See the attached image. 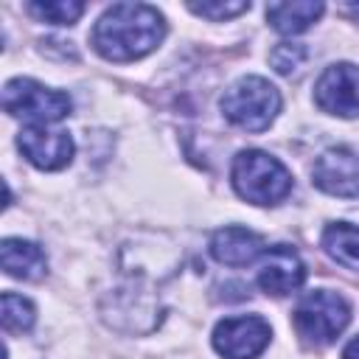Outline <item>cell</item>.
Wrapping results in <instances>:
<instances>
[{
  "label": "cell",
  "mask_w": 359,
  "mask_h": 359,
  "mask_svg": "<svg viewBox=\"0 0 359 359\" xmlns=\"http://www.w3.org/2000/svg\"><path fill=\"white\" fill-rule=\"evenodd\" d=\"M323 3H306V0H294V3H269L266 6V20L272 22L275 31L280 34H300L306 31L314 20H320L323 14Z\"/></svg>",
  "instance_id": "cell-13"
},
{
  "label": "cell",
  "mask_w": 359,
  "mask_h": 359,
  "mask_svg": "<svg viewBox=\"0 0 359 359\" xmlns=\"http://www.w3.org/2000/svg\"><path fill=\"white\" fill-rule=\"evenodd\" d=\"M0 264L6 275L20 278V280H36L48 269V258L42 247L25 238H6L0 244Z\"/></svg>",
  "instance_id": "cell-12"
},
{
  "label": "cell",
  "mask_w": 359,
  "mask_h": 359,
  "mask_svg": "<svg viewBox=\"0 0 359 359\" xmlns=\"http://www.w3.org/2000/svg\"><path fill=\"white\" fill-rule=\"evenodd\" d=\"M188 8L199 17H208V20H230L241 11L250 8V3H188Z\"/></svg>",
  "instance_id": "cell-18"
},
{
  "label": "cell",
  "mask_w": 359,
  "mask_h": 359,
  "mask_svg": "<svg viewBox=\"0 0 359 359\" xmlns=\"http://www.w3.org/2000/svg\"><path fill=\"white\" fill-rule=\"evenodd\" d=\"M264 252V238L247 227H222L210 238V255L224 266H247Z\"/></svg>",
  "instance_id": "cell-11"
},
{
  "label": "cell",
  "mask_w": 359,
  "mask_h": 359,
  "mask_svg": "<svg viewBox=\"0 0 359 359\" xmlns=\"http://www.w3.org/2000/svg\"><path fill=\"white\" fill-rule=\"evenodd\" d=\"M303 280H306V266L289 244H275L264 252V261L258 269V286L266 294H275V297L292 294L294 289L303 286Z\"/></svg>",
  "instance_id": "cell-10"
},
{
  "label": "cell",
  "mask_w": 359,
  "mask_h": 359,
  "mask_svg": "<svg viewBox=\"0 0 359 359\" xmlns=\"http://www.w3.org/2000/svg\"><path fill=\"white\" fill-rule=\"evenodd\" d=\"M314 101L328 115L356 118L359 115V67L351 62H337L325 67L314 84Z\"/></svg>",
  "instance_id": "cell-7"
},
{
  "label": "cell",
  "mask_w": 359,
  "mask_h": 359,
  "mask_svg": "<svg viewBox=\"0 0 359 359\" xmlns=\"http://www.w3.org/2000/svg\"><path fill=\"white\" fill-rule=\"evenodd\" d=\"M165 36V20L146 3H112L93 28V48L109 62L151 53Z\"/></svg>",
  "instance_id": "cell-1"
},
{
  "label": "cell",
  "mask_w": 359,
  "mask_h": 359,
  "mask_svg": "<svg viewBox=\"0 0 359 359\" xmlns=\"http://www.w3.org/2000/svg\"><path fill=\"white\" fill-rule=\"evenodd\" d=\"M219 107L233 126L244 132H264L280 112V93L261 76H244L224 90Z\"/></svg>",
  "instance_id": "cell-3"
},
{
  "label": "cell",
  "mask_w": 359,
  "mask_h": 359,
  "mask_svg": "<svg viewBox=\"0 0 359 359\" xmlns=\"http://www.w3.org/2000/svg\"><path fill=\"white\" fill-rule=\"evenodd\" d=\"M348 323H351V306L342 294L331 289L309 292L294 309V328L303 337V342L314 348L334 342Z\"/></svg>",
  "instance_id": "cell-4"
},
{
  "label": "cell",
  "mask_w": 359,
  "mask_h": 359,
  "mask_svg": "<svg viewBox=\"0 0 359 359\" xmlns=\"http://www.w3.org/2000/svg\"><path fill=\"white\" fill-rule=\"evenodd\" d=\"M311 180L331 196H359V151L348 146L325 149L311 165Z\"/></svg>",
  "instance_id": "cell-8"
},
{
  "label": "cell",
  "mask_w": 359,
  "mask_h": 359,
  "mask_svg": "<svg viewBox=\"0 0 359 359\" xmlns=\"http://www.w3.org/2000/svg\"><path fill=\"white\" fill-rule=\"evenodd\" d=\"M269 323L244 314V317H224L213 328V348L224 359H255L269 345Z\"/></svg>",
  "instance_id": "cell-6"
},
{
  "label": "cell",
  "mask_w": 359,
  "mask_h": 359,
  "mask_svg": "<svg viewBox=\"0 0 359 359\" xmlns=\"http://www.w3.org/2000/svg\"><path fill=\"white\" fill-rule=\"evenodd\" d=\"M20 151L25 160L42 171H56L65 168L73 160V137L62 129H48V126H25L17 137Z\"/></svg>",
  "instance_id": "cell-9"
},
{
  "label": "cell",
  "mask_w": 359,
  "mask_h": 359,
  "mask_svg": "<svg viewBox=\"0 0 359 359\" xmlns=\"http://www.w3.org/2000/svg\"><path fill=\"white\" fill-rule=\"evenodd\" d=\"M269 62H272V67H275L280 76H289L292 70H297V67L306 62V48L297 45V42H280V45L272 48Z\"/></svg>",
  "instance_id": "cell-17"
},
{
  "label": "cell",
  "mask_w": 359,
  "mask_h": 359,
  "mask_svg": "<svg viewBox=\"0 0 359 359\" xmlns=\"http://www.w3.org/2000/svg\"><path fill=\"white\" fill-rule=\"evenodd\" d=\"M348 14H351V20H356V22H359V3L348 6Z\"/></svg>",
  "instance_id": "cell-20"
},
{
  "label": "cell",
  "mask_w": 359,
  "mask_h": 359,
  "mask_svg": "<svg viewBox=\"0 0 359 359\" xmlns=\"http://www.w3.org/2000/svg\"><path fill=\"white\" fill-rule=\"evenodd\" d=\"M230 180L236 194L252 205H275L292 191V174L286 171V165L261 149L238 151L233 157Z\"/></svg>",
  "instance_id": "cell-2"
},
{
  "label": "cell",
  "mask_w": 359,
  "mask_h": 359,
  "mask_svg": "<svg viewBox=\"0 0 359 359\" xmlns=\"http://www.w3.org/2000/svg\"><path fill=\"white\" fill-rule=\"evenodd\" d=\"M323 250L342 266L359 272V227L348 222H334L323 233Z\"/></svg>",
  "instance_id": "cell-14"
},
{
  "label": "cell",
  "mask_w": 359,
  "mask_h": 359,
  "mask_svg": "<svg viewBox=\"0 0 359 359\" xmlns=\"http://www.w3.org/2000/svg\"><path fill=\"white\" fill-rule=\"evenodd\" d=\"M342 359H359V337H353V339L345 345V351H342Z\"/></svg>",
  "instance_id": "cell-19"
},
{
  "label": "cell",
  "mask_w": 359,
  "mask_h": 359,
  "mask_svg": "<svg viewBox=\"0 0 359 359\" xmlns=\"http://www.w3.org/2000/svg\"><path fill=\"white\" fill-rule=\"evenodd\" d=\"M28 11L53 25H73L84 14V3L79 0H42V3H28Z\"/></svg>",
  "instance_id": "cell-16"
},
{
  "label": "cell",
  "mask_w": 359,
  "mask_h": 359,
  "mask_svg": "<svg viewBox=\"0 0 359 359\" xmlns=\"http://www.w3.org/2000/svg\"><path fill=\"white\" fill-rule=\"evenodd\" d=\"M3 109L14 118H25L34 126H48L70 115L73 101L67 93L50 90L34 79H11L3 87Z\"/></svg>",
  "instance_id": "cell-5"
},
{
  "label": "cell",
  "mask_w": 359,
  "mask_h": 359,
  "mask_svg": "<svg viewBox=\"0 0 359 359\" xmlns=\"http://www.w3.org/2000/svg\"><path fill=\"white\" fill-rule=\"evenodd\" d=\"M0 320H3V328H6V331L22 334V331H31V325H34V320H36V311H34L31 300H25L22 294L3 292V311H0Z\"/></svg>",
  "instance_id": "cell-15"
}]
</instances>
